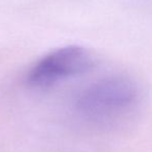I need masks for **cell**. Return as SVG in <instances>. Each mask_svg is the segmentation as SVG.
I'll list each match as a JSON object with an SVG mask.
<instances>
[{"label":"cell","instance_id":"6da1fadb","mask_svg":"<svg viewBox=\"0 0 152 152\" xmlns=\"http://www.w3.org/2000/svg\"><path fill=\"white\" fill-rule=\"evenodd\" d=\"M141 89L132 78L115 75L102 78L84 90L76 100V110L84 119L111 124L129 116L139 105Z\"/></svg>","mask_w":152,"mask_h":152},{"label":"cell","instance_id":"7a4b0ae2","mask_svg":"<svg viewBox=\"0 0 152 152\" xmlns=\"http://www.w3.org/2000/svg\"><path fill=\"white\" fill-rule=\"evenodd\" d=\"M95 63L94 55L84 47H61L38 59L29 70L27 81L33 87H49L89 71Z\"/></svg>","mask_w":152,"mask_h":152}]
</instances>
